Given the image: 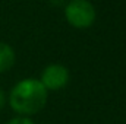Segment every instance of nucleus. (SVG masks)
Wrapping results in <instances>:
<instances>
[{
	"label": "nucleus",
	"instance_id": "nucleus-1",
	"mask_svg": "<svg viewBox=\"0 0 126 124\" xmlns=\"http://www.w3.org/2000/svg\"><path fill=\"white\" fill-rule=\"evenodd\" d=\"M47 98L48 91L43 86L40 79H24L12 88L9 104L16 114L30 117L46 107Z\"/></svg>",
	"mask_w": 126,
	"mask_h": 124
},
{
	"label": "nucleus",
	"instance_id": "nucleus-2",
	"mask_svg": "<svg viewBox=\"0 0 126 124\" xmlns=\"http://www.w3.org/2000/svg\"><path fill=\"white\" fill-rule=\"evenodd\" d=\"M67 24L76 29H87L95 22L97 12L90 0H70L64 7Z\"/></svg>",
	"mask_w": 126,
	"mask_h": 124
},
{
	"label": "nucleus",
	"instance_id": "nucleus-3",
	"mask_svg": "<svg viewBox=\"0 0 126 124\" xmlns=\"http://www.w3.org/2000/svg\"><path fill=\"white\" fill-rule=\"evenodd\" d=\"M40 82L43 83V86L50 92V91H60L63 89L67 82H69V70L62 66V64H48L40 77Z\"/></svg>",
	"mask_w": 126,
	"mask_h": 124
},
{
	"label": "nucleus",
	"instance_id": "nucleus-4",
	"mask_svg": "<svg viewBox=\"0 0 126 124\" xmlns=\"http://www.w3.org/2000/svg\"><path fill=\"white\" fill-rule=\"evenodd\" d=\"M15 59L16 57L13 48L6 42H0V73L12 69V66L15 64Z\"/></svg>",
	"mask_w": 126,
	"mask_h": 124
},
{
	"label": "nucleus",
	"instance_id": "nucleus-5",
	"mask_svg": "<svg viewBox=\"0 0 126 124\" xmlns=\"http://www.w3.org/2000/svg\"><path fill=\"white\" fill-rule=\"evenodd\" d=\"M7 124H34L30 117H25V115H18V117H15V118H12V120H9V123Z\"/></svg>",
	"mask_w": 126,
	"mask_h": 124
},
{
	"label": "nucleus",
	"instance_id": "nucleus-6",
	"mask_svg": "<svg viewBox=\"0 0 126 124\" xmlns=\"http://www.w3.org/2000/svg\"><path fill=\"white\" fill-rule=\"evenodd\" d=\"M4 104H6V96H4V92L0 89V110L4 107Z\"/></svg>",
	"mask_w": 126,
	"mask_h": 124
}]
</instances>
